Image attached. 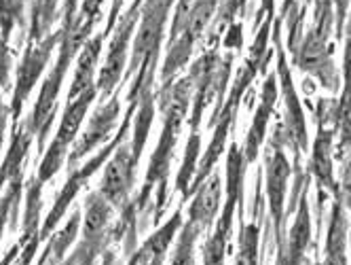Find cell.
<instances>
[{"mask_svg": "<svg viewBox=\"0 0 351 265\" xmlns=\"http://www.w3.org/2000/svg\"><path fill=\"white\" fill-rule=\"evenodd\" d=\"M62 30V41H60V49H58V60L53 64V68L49 70V75L45 77L43 85H40V93L36 98V104L32 108V115L28 119V124L36 136V144L43 151L47 134L53 126L56 119V111H58V98L64 85V79L68 75V68L74 60V56H79L81 47L87 43V38H83L81 34L72 32V30Z\"/></svg>", "mask_w": 351, "mask_h": 265, "instance_id": "obj_1", "label": "cell"}, {"mask_svg": "<svg viewBox=\"0 0 351 265\" xmlns=\"http://www.w3.org/2000/svg\"><path fill=\"white\" fill-rule=\"evenodd\" d=\"M95 95H97V89L91 87L85 93H81L79 98L68 100L66 111L62 115L60 128H58V134L51 140V144H49V149L45 151L43 161H40V168H38V178L36 181L40 185H45L47 181H51L58 174L60 168L64 165V161L68 159L70 147H72L74 140H77L79 134H81V126L85 122L89 106L95 100Z\"/></svg>", "mask_w": 351, "mask_h": 265, "instance_id": "obj_2", "label": "cell"}, {"mask_svg": "<svg viewBox=\"0 0 351 265\" xmlns=\"http://www.w3.org/2000/svg\"><path fill=\"white\" fill-rule=\"evenodd\" d=\"M62 41V30H53L51 34H47L40 41H28L26 51L17 66L15 72V85H13V95H11V117L15 122H19L23 104L30 98L32 89L40 81V75L47 70L49 62L53 58L56 47H60Z\"/></svg>", "mask_w": 351, "mask_h": 265, "instance_id": "obj_3", "label": "cell"}, {"mask_svg": "<svg viewBox=\"0 0 351 265\" xmlns=\"http://www.w3.org/2000/svg\"><path fill=\"white\" fill-rule=\"evenodd\" d=\"M140 7L134 3L128 13L119 15L117 26L112 30V38L108 45V54L104 58V64L99 66L97 79H95V89L102 95V100H108V95L114 91V87L121 83L125 64H128V54H130V45L136 32V26L140 21Z\"/></svg>", "mask_w": 351, "mask_h": 265, "instance_id": "obj_4", "label": "cell"}, {"mask_svg": "<svg viewBox=\"0 0 351 265\" xmlns=\"http://www.w3.org/2000/svg\"><path fill=\"white\" fill-rule=\"evenodd\" d=\"M128 130H130V119H125V124L121 126V132L117 134V138L108 144L106 149H102L97 155H93V157L83 165V168H74V170L70 172V176H68V181H66L64 189L60 191V196H58V200H56V204H53V208H51V212H49V216H47V221H45L43 231H40V235H38V238H47L49 233H51V231L56 229V225L60 223V219L66 214V210L70 208V204L74 202V198H77V194L83 189V185L89 181V176H93V174H95L97 168L108 159V155H110V153H114V149L121 144V140H123V136H125V134H128Z\"/></svg>", "mask_w": 351, "mask_h": 265, "instance_id": "obj_5", "label": "cell"}, {"mask_svg": "<svg viewBox=\"0 0 351 265\" xmlns=\"http://www.w3.org/2000/svg\"><path fill=\"white\" fill-rule=\"evenodd\" d=\"M119 113H121V102L119 98H110L106 100L104 104H99L91 119H89V124L85 126V130L79 134V138L74 140V147L68 155V165L72 168H77L89 153H93L97 147H102L104 142L110 140L112 132H114V126L119 122Z\"/></svg>", "mask_w": 351, "mask_h": 265, "instance_id": "obj_6", "label": "cell"}, {"mask_svg": "<svg viewBox=\"0 0 351 265\" xmlns=\"http://www.w3.org/2000/svg\"><path fill=\"white\" fill-rule=\"evenodd\" d=\"M138 161L132 153L130 144H119L112 153V159L104 168V176L99 181V194H102L112 206H121L128 200V194L134 185Z\"/></svg>", "mask_w": 351, "mask_h": 265, "instance_id": "obj_7", "label": "cell"}, {"mask_svg": "<svg viewBox=\"0 0 351 265\" xmlns=\"http://www.w3.org/2000/svg\"><path fill=\"white\" fill-rule=\"evenodd\" d=\"M108 30H102L97 32L95 36H91L77 56V68H74V79H72V85H70V91H68V100H74L79 98L81 93H85L87 89L95 87V72H99V56H102V49H104V41L108 38Z\"/></svg>", "mask_w": 351, "mask_h": 265, "instance_id": "obj_8", "label": "cell"}, {"mask_svg": "<svg viewBox=\"0 0 351 265\" xmlns=\"http://www.w3.org/2000/svg\"><path fill=\"white\" fill-rule=\"evenodd\" d=\"M290 174V165L282 151H275L267 165V191H269V202L275 223H282V212H284V196H286V181Z\"/></svg>", "mask_w": 351, "mask_h": 265, "instance_id": "obj_9", "label": "cell"}, {"mask_svg": "<svg viewBox=\"0 0 351 265\" xmlns=\"http://www.w3.org/2000/svg\"><path fill=\"white\" fill-rule=\"evenodd\" d=\"M220 176L214 174L212 178H208L202 189L197 191V196L189 208V221L195 223L197 227H208L214 221V214L220 206Z\"/></svg>", "mask_w": 351, "mask_h": 265, "instance_id": "obj_10", "label": "cell"}, {"mask_svg": "<svg viewBox=\"0 0 351 265\" xmlns=\"http://www.w3.org/2000/svg\"><path fill=\"white\" fill-rule=\"evenodd\" d=\"M112 214V204L95 191V194H89L85 200V219H83V235L87 240L95 238L97 233H102L110 221Z\"/></svg>", "mask_w": 351, "mask_h": 265, "instance_id": "obj_11", "label": "cell"}, {"mask_svg": "<svg viewBox=\"0 0 351 265\" xmlns=\"http://www.w3.org/2000/svg\"><path fill=\"white\" fill-rule=\"evenodd\" d=\"M60 0H32L30 9V32L28 41H40L47 34H51L53 23L62 15L58 9Z\"/></svg>", "mask_w": 351, "mask_h": 265, "instance_id": "obj_12", "label": "cell"}, {"mask_svg": "<svg viewBox=\"0 0 351 265\" xmlns=\"http://www.w3.org/2000/svg\"><path fill=\"white\" fill-rule=\"evenodd\" d=\"M273 100H275V87H273V79H269L267 85H265L263 104H261V108L256 113L252 130H250V136H247V144H245V155H247V159H254L256 157V151L261 147V140L265 136V126H267V119H269Z\"/></svg>", "mask_w": 351, "mask_h": 265, "instance_id": "obj_13", "label": "cell"}, {"mask_svg": "<svg viewBox=\"0 0 351 265\" xmlns=\"http://www.w3.org/2000/svg\"><path fill=\"white\" fill-rule=\"evenodd\" d=\"M28 0H0V41L9 45L13 32L26 21Z\"/></svg>", "mask_w": 351, "mask_h": 265, "instance_id": "obj_14", "label": "cell"}, {"mask_svg": "<svg viewBox=\"0 0 351 265\" xmlns=\"http://www.w3.org/2000/svg\"><path fill=\"white\" fill-rule=\"evenodd\" d=\"M328 265H347L345 261V221L341 219V210H335V219L330 223V235H328Z\"/></svg>", "mask_w": 351, "mask_h": 265, "instance_id": "obj_15", "label": "cell"}, {"mask_svg": "<svg viewBox=\"0 0 351 265\" xmlns=\"http://www.w3.org/2000/svg\"><path fill=\"white\" fill-rule=\"evenodd\" d=\"M202 231V227H197L195 223H186L182 229V235L178 240V246H176V253L171 257V265H195L193 259V244L197 240V233Z\"/></svg>", "mask_w": 351, "mask_h": 265, "instance_id": "obj_16", "label": "cell"}, {"mask_svg": "<svg viewBox=\"0 0 351 265\" xmlns=\"http://www.w3.org/2000/svg\"><path fill=\"white\" fill-rule=\"evenodd\" d=\"M197 153H199V134H191V140H189V147H186V157H184V163H182V170L178 174V187L182 194H186L189 185H193V172H195V159H197Z\"/></svg>", "mask_w": 351, "mask_h": 265, "instance_id": "obj_17", "label": "cell"}, {"mask_svg": "<svg viewBox=\"0 0 351 265\" xmlns=\"http://www.w3.org/2000/svg\"><path fill=\"white\" fill-rule=\"evenodd\" d=\"M330 144L328 138L322 132L319 140L315 142V153H313V172L322 178L330 183Z\"/></svg>", "mask_w": 351, "mask_h": 265, "instance_id": "obj_18", "label": "cell"}, {"mask_svg": "<svg viewBox=\"0 0 351 265\" xmlns=\"http://www.w3.org/2000/svg\"><path fill=\"white\" fill-rule=\"evenodd\" d=\"M9 117H11V106L5 104L3 93H0V153L5 147V138H7V126H9Z\"/></svg>", "mask_w": 351, "mask_h": 265, "instance_id": "obj_19", "label": "cell"}, {"mask_svg": "<svg viewBox=\"0 0 351 265\" xmlns=\"http://www.w3.org/2000/svg\"><path fill=\"white\" fill-rule=\"evenodd\" d=\"M345 81H347V98H351V21L347 26V45H345Z\"/></svg>", "mask_w": 351, "mask_h": 265, "instance_id": "obj_20", "label": "cell"}, {"mask_svg": "<svg viewBox=\"0 0 351 265\" xmlns=\"http://www.w3.org/2000/svg\"><path fill=\"white\" fill-rule=\"evenodd\" d=\"M337 3V17H339V26L343 23V19H345V11H347V5H349V0H335Z\"/></svg>", "mask_w": 351, "mask_h": 265, "instance_id": "obj_21", "label": "cell"}, {"mask_svg": "<svg viewBox=\"0 0 351 265\" xmlns=\"http://www.w3.org/2000/svg\"><path fill=\"white\" fill-rule=\"evenodd\" d=\"M161 261H163V255H153V259H150L148 265H161Z\"/></svg>", "mask_w": 351, "mask_h": 265, "instance_id": "obj_22", "label": "cell"}]
</instances>
